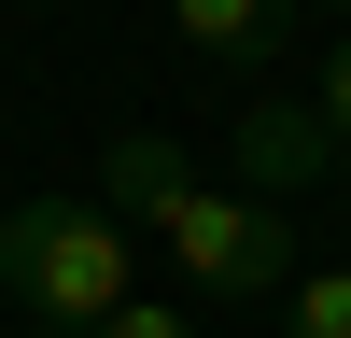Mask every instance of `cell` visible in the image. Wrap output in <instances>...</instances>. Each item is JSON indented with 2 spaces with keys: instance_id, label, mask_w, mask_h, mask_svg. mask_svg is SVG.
Masks as SVG:
<instances>
[{
  "instance_id": "5b68a950",
  "label": "cell",
  "mask_w": 351,
  "mask_h": 338,
  "mask_svg": "<svg viewBox=\"0 0 351 338\" xmlns=\"http://www.w3.org/2000/svg\"><path fill=\"white\" fill-rule=\"evenodd\" d=\"M183 183H197V169L169 155V141H141V127L112 141V169H99V197H112V225H127V240H141V225H155V212H169Z\"/></svg>"
},
{
  "instance_id": "8992f818",
  "label": "cell",
  "mask_w": 351,
  "mask_h": 338,
  "mask_svg": "<svg viewBox=\"0 0 351 338\" xmlns=\"http://www.w3.org/2000/svg\"><path fill=\"white\" fill-rule=\"evenodd\" d=\"M281 338H351V268H295V310Z\"/></svg>"
},
{
  "instance_id": "7a4b0ae2",
  "label": "cell",
  "mask_w": 351,
  "mask_h": 338,
  "mask_svg": "<svg viewBox=\"0 0 351 338\" xmlns=\"http://www.w3.org/2000/svg\"><path fill=\"white\" fill-rule=\"evenodd\" d=\"M141 240H169V268H183V296H225V310H253V296H295V225L267 212V197H239V183H183Z\"/></svg>"
},
{
  "instance_id": "277c9868",
  "label": "cell",
  "mask_w": 351,
  "mask_h": 338,
  "mask_svg": "<svg viewBox=\"0 0 351 338\" xmlns=\"http://www.w3.org/2000/svg\"><path fill=\"white\" fill-rule=\"evenodd\" d=\"M281 14H295V0H169L183 56H211V71H267V56H281Z\"/></svg>"
},
{
  "instance_id": "3957f363",
  "label": "cell",
  "mask_w": 351,
  "mask_h": 338,
  "mask_svg": "<svg viewBox=\"0 0 351 338\" xmlns=\"http://www.w3.org/2000/svg\"><path fill=\"white\" fill-rule=\"evenodd\" d=\"M225 183L239 197H309V183H337V141H324V113L295 99V84H267V99H239V127H225Z\"/></svg>"
},
{
  "instance_id": "6da1fadb",
  "label": "cell",
  "mask_w": 351,
  "mask_h": 338,
  "mask_svg": "<svg viewBox=\"0 0 351 338\" xmlns=\"http://www.w3.org/2000/svg\"><path fill=\"white\" fill-rule=\"evenodd\" d=\"M0 296L43 338H99L112 310L141 296V240L99 197H14V212H0Z\"/></svg>"
},
{
  "instance_id": "52a82bcc",
  "label": "cell",
  "mask_w": 351,
  "mask_h": 338,
  "mask_svg": "<svg viewBox=\"0 0 351 338\" xmlns=\"http://www.w3.org/2000/svg\"><path fill=\"white\" fill-rule=\"evenodd\" d=\"M295 99L324 113V141H337V169H351V28H324V71H309Z\"/></svg>"
},
{
  "instance_id": "9c48e42d",
  "label": "cell",
  "mask_w": 351,
  "mask_h": 338,
  "mask_svg": "<svg viewBox=\"0 0 351 338\" xmlns=\"http://www.w3.org/2000/svg\"><path fill=\"white\" fill-rule=\"evenodd\" d=\"M295 14H324V28H351V0H295Z\"/></svg>"
},
{
  "instance_id": "ba28073f",
  "label": "cell",
  "mask_w": 351,
  "mask_h": 338,
  "mask_svg": "<svg viewBox=\"0 0 351 338\" xmlns=\"http://www.w3.org/2000/svg\"><path fill=\"white\" fill-rule=\"evenodd\" d=\"M99 338H197V310H183V296H127Z\"/></svg>"
},
{
  "instance_id": "30bf717a",
  "label": "cell",
  "mask_w": 351,
  "mask_h": 338,
  "mask_svg": "<svg viewBox=\"0 0 351 338\" xmlns=\"http://www.w3.org/2000/svg\"><path fill=\"white\" fill-rule=\"evenodd\" d=\"M14 14H56V0H14Z\"/></svg>"
}]
</instances>
